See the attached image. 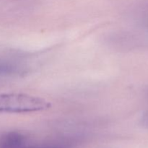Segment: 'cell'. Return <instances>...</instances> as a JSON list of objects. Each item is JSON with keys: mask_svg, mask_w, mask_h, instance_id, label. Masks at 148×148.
Instances as JSON below:
<instances>
[{"mask_svg": "<svg viewBox=\"0 0 148 148\" xmlns=\"http://www.w3.org/2000/svg\"><path fill=\"white\" fill-rule=\"evenodd\" d=\"M51 108L49 101L24 93H0V113H30Z\"/></svg>", "mask_w": 148, "mask_h": 148, "instance_id": "obj_1", "label": "cell"}, {"mask_svg": "<svg viewBox=\"0 0 148 148\" xmlns=\"http://www.w3.org/2000/svg\"><path fill=\"white\" fill-rule=\"evenodd\" d=\"M140 123H141V125L143 126L145 128L148 129V111L145 113L141 117V119H140Z\"/></svg>", "mask_w": 148, "mask_h": 148, "instance_id": "obj_2", "label": "cell"}]
</instances>
